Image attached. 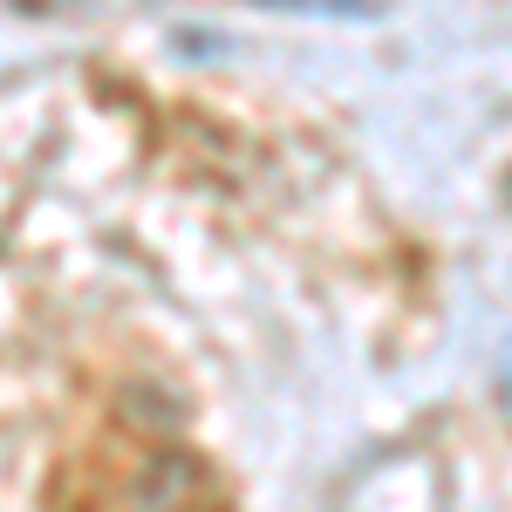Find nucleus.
<instances>
[{
    "instance_id": "2",
    "label": "nucleus",
    "mask_w": 512,
    "mask_h": 512,
    "mask_svg": "<svg viewBox=\"0 0 512 512\" xmlns=\"http://www.w3.org/2000/svg\"><path fill=\"white\" fill-rule=\"evenodd\" d=\"M260 7H287V14H376V0H260Z\"/></svg>"
},
{
    "instance_id": "1",
    "label": "nucleus",
    "mask_w": 512,
    "mask_h": 512,
    "mask_svg": "<svg viewBox=\"0 0 512 512\" xmlns=\"http://www.w3.org/2000/svg\"><path fill=\"white\" fill-rule=\"evenodd\" d=\"M205 492V465L185 451H158L123 478V512H192Z\"/></svg>"
}]
</instances>
